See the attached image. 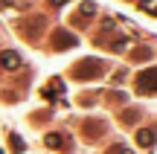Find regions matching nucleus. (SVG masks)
<instances>
[{"label": "nucleus", "mask_w": 157, "mask_h": 154, "mask_svg": "<svg viewBox=\"0 0 157 154\" xmlns=\"http://www.w3.org/2000/svg\"><path fill=\"white\" fill-rule=\"evenodd\" d=\"M0 61H3V67H6V70H15L17 64H21V58H17L15 52H3V58H0Z\"/></svg>", "instance_id": "1"}, {"label": "nucleus", "mask_w": 157, "mask_h": 154, "mask_svg": "<svg viewBox=\"0 0 157 154\" xmlns=\"http://www.w3.org/2000/svg\"><path fill=\"white\" fill-rule=\"evenodd\" d=\"M140 3H143V6H146V9H151V0H140Z\"/></svg>", "instance_id": "2"}]
</instances>
